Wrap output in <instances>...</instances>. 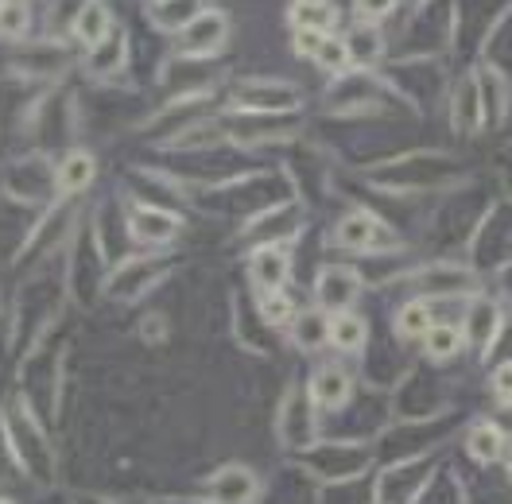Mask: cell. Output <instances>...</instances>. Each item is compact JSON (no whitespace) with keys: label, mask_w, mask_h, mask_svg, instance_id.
Returning a JSON list of instances; mask_svg holds the SVG:
<instances>
[{"label":"cell","mask_w":512,"mask_h":504,"mask_svg":"<svg viewBox=\"0 0 512 504\" xmlns=\"http://www.w3.org/2000/svg\"><path fill=\"white\" fill-rule=\"evenodd\" d=\"M489 384H493V396H497L501 404H512V361H505V365L493 373Z\"/></svg>","instance_id":"4316f807"},{"label":"cell","mask_w":512,"mask_h":504,"mask_svg":"<svg viewBox=\"0 0 512 504\" xmlns=\"http://www.w3.org/2000/svg\"><path fill=\"white\" fill-rule=\"evenodd\" d=\"M260 477L241 462H229L210 477V504H256Z\"/></svg>","instance_id":"8fae6325"},{"label":"cell","mask_w":512,"mask_h":504,"mask_svg":"<svg viewBox=\"0 0 512 504\" xmlns=\"http://www.w3.org/2000/svg\"><path fill=\"white\" fill-rule=\"evenodd\" d=\"M28 32H32V4L0 0V39H24Z\"/></svg>","instance_id":"cb8c5ba5"},{"label":"cell","mask_w":512,"mask_h":504,"mask_svg":"<svg viewBox=\"0 0 512 504\" xmlns=\"http://www.w3.org/2000/svg\"><path fill=\"white\" fill-rule=\"evenodd\" d=\"M466 450H470V458L478 466H497L509 454V435L493 419H481V423L470 427V435H466Z\"/></svg>","instance_id":"9a60e30c"},{"label":"cell","mask_w":512,"mask_h":504,"mask_svg":"<svg viewBox=\"0 0 512 504\" xmlns=\"http://www.w3.org/2000/svg\"><path fill=\"white\" fill-rule=\"evenodd\" d=\"M334 241L350 252H377L384 245H392V237H388V229L381 225V218H373L369 210H350L346 218L338 221Z\"/></svg>","instance_id":"9c48e42d"},{"label":"cell","mask_w":512,"mask_h":504,"mask_svg":"<svg viewBox=\"0 0 512 504\" xmlns=\"http://www.w3.org/2000/svg\"><path fill=\"white\" fill-rule=\"evenodd\" d=\"M4 435H8V446H12V458L20 462V470L39 477V481H51L55 473V458L47 450V439L35 423L28 400H20V411H4Z\"/></svg>","instance_id":"6da1fadb"},{"label":"cell","mask_w":512,"mask_h":504,"mask_svg":"<svg viewBox=\"0 0 512 504\" xmlns=\"http://www.w3.org/2000/svg\"><path fill=\"white\" fill-rule=\"evenodd\" d=\"M431 326H435V318H431V307H427L423 299L404 303V307H400V315H396V334H400L404 342H423Z\"/></svg>","instance_id":"603a6c76"},{"label":"cell","mask_w":512,"mask_h":504,"mask_svg":"<svg viewBox=\"0 0 512 504\" xmlns=\"http://www.w3.org/2000/svg\"><path fill=\"white\" fill-rule=\"evenodd\" d=\"M291 342L295 349H303V353H315L330 342V318L319 311H299L295 322H291Z\"/></svg>","instance_id":"ffe728a7"},{"label":"cell","mask_w":512,"mask_h":504,"mask_svg":"<svg viewBox=\"0 0 512 504\" xmlns=\"http://www.w3.org/2000/svg\"><path fill=\"white\" fill-rule=\"evenodd\" d=\"M156 280H163L160 256H125V260L109 272L105 291H109L113 299H140Z\"/></svg>","instance_id":"8992f818"},{"label":"cell","mask_w":512,"mask_h":504,"mask_svg":"<svg viewBox=\"0 0 512 504\" xmlns=\"http://www.w3.org/2000/svg\"><path fill=\"white\" fill-rule=\"evenodd\" d=\"M357 295H361V276L346 264H326L319 272V280H315V299H319L322 311L342 315L357 303Z\"/></svg>","instance_id":"ba28073f"},{"label":"cell","mask_w":512,"mask_h":504,"mask_svg":"<svg viewBox=\"0 0 512 504\" xmlns=\"http://www.w3.org/2000/svg\"><path fill=\"white\" fill-rule=\"evenodd\" d=\"M225 35H229V20H225L222 8H202L198 20L179 35V55L183 59H210L225 47Z\"/></svg>","instance_id":"5b68a950"},{"label":"cell","mask_w":512,"mask_h":504,"mask_svg":"<svg viewBox=\"0 0 512 504\" xmlns=\"http://www.w3.org/2000/svg\"><path fill=\"white\" fill-rule=\"evenodd\" d=\"M152 4H156V0H152Z\"/></svg>","instance_id":"d6a6232c"},{"label":"cell","mask_w":512,"mask_h":504,"mask_svg":"<svg viewBox=\"0 0 512 504\" xmlns=\"http://www.w3.org/2000/svg\"><path fill=\"white\" fill-rule=\"evenodd\" d=\"M369 342V326L365 318L353 315V311H342V315L330 318V346L338 353H361Z\"/></svg>","instance_id":"44dd1931"},{"label":"cell","mask_w":512,"mask_h":504,"mask_svg":"<svg viewBox=\"0 0 512 504\" xmlns=\"http://www.w3.org/2000/svg\"><path fill=\"white\" fill-rule=\"evenodd\" d=\"M198 12H202V0H156L152 4V24L160 32L183 35L198 20Z\"/></svg>","instance_id":"d6986e66"},{"label":"cell","mask_w":512,"mask_h":504,"mask_svg":"<svg viewBox=\"0 0 512 504\" xmlns=\"http://www.w3.org/2000/svg\"><path fill=\"white\" fill-rule=\"evenodd\" d=\"M179 214H167L160 206H144V202H132L125 210V229L132 241L140 245H171L179 237Z\"/></svg>","instance_id":"52a82bcc"},{"label":"cell","mask_w":512,"mask_h":504,"mask_svg":"<svg viewBox=\"0 0 512 504\" xmlns=\"http://www.w3.org/2000/svg\"><path fill=\"white\" fill-rule=\"evenodd\" d=\"M322 39H326V35H319V32H295V55H299V59H315Z\"/></svg>","instance_id":"83f0119b"},{"label":"cell","mask_w":512,"mask_h":504,"mask_svg":"<svg viewBox=\"0 0 512 504\" xmlns=\"http://www.w3.org/2000/svg\"><path fill=\"white\" fill-rule=\"evenodd\" d=\"M392 4H396V0H357V12H361L365 20H381V16L392 12Z\"/></svg>","instance_id":"f546056e"},{"label":"cell","mask_w":512,"mask_h":504,"mask_svg":"<svg viewBox=\"0 0 512 504\" xmlns=\"http://www.w3.org/2000/svg\"><path fill=\"white\" fill-rule=\"evenodd\" d=\"M288 20L295 32L330 35V28L338 24V12H334V4H326V0H295L288 12Z\"/></svg>","instance_id":"ac0fdd59"},{"label":"cell","mask_w":512,"mask_h":504,"mask_svg":"<svg viewBox=\"0 0 512 504\" xmlns=\"http://www.w3.org/2000/svg\"><path fill=\"white\" fill-rule=\"evenodd\" d=\"M140 334H144V342H163L167 338V326H163V315H144V326H140Z\"/></svg>","instance_id":"f1b7e54d"},{"label":"cell","mask_w":512,"mask_h":504,"mask_svg":"<svg viewBox=\"0 0 512 504\" xmlns=\"http://www.w3.org/2000/svg\"><path fill=\"white\" fill-rule=\"evenodd\" d=\"M315 63H319L326 74H346V66L353 63L350 43H346V39L326 35V39H322V47H319V55H315Z\"/></svg>","instance_id":"484cf974"},{"label":"cell","mask_w":512,"mask_h":504,"mask_svg":"<svg viewBox=\"0 0 512 504\" xmlns=\"http://www.w3.org/2000/svg\"><path fill=\"white\" fill-rule=\"evenodd\" d=\"M90 504H113V501H90Z\"/></svg>","instance_id":"4dcf8cb0"},{"label":"cell","mask_w":512,"mask_h":504,"mask_svg":"<svg viewBox=\"0 0 512 504\" xmlns=\"http://www.w3.org/2000/svg\"><path fill=\"white\" fill-rule=\"evenodd\" d=\"M295 315L299 311H295L288 291H264L260 295V322H268V326H291Z\"/></svg>","instance_id":"d4e9b609"},{"label":"cell","mask_w":512,"mask_h":504,"mask_svg":"<svg viewBox=\"0 0 512 504\" xmlns=\"http://www.w3.org/2000/svg\"><path fill=\"white\" fill-rule=\"evenodd\" d=\"M97 175V159L94 152H86V148H70L63 159H59V167H55V190L70 198V194H82V190L94 183Z\"/></svg>","instance_id":"4fadbf2b"},{"label":"cell","mask_w":512,"mask_h":504,"mask_svg":"<svg viewBox=\"0 0 512 504\" xmlns=\"http://www.w3.org/2000/svg\"><path fill=\"white\" fill-rule=\"evenodd\" d=\"M125 66H128V32L125 28H113V35L90 51L86 70H90L94 78H113V74H121Z\"/></svg>","instance_id":"2e32d148"},{"label":"cell","mask_w":512,"mask_h":504,"mask_svg":"<svg viewBox=\"0 0 512 504\" xmlns=\"http://www.w3.org/2000/svg\"><path fill=\"white\" fill-rule=\"evenodd\" d=\"M4 194L16 202V206H43L47 194H59L55 190V167L47 163L43 152H32V156H20L0 179Z\"/></svg>","instance_id":"7a4b0ae2"},{"label":"cell","mask_w":512,"mask_h":504,"mask_svg":"<svg viewBox=\"0 0 512 504\" xmlns=\"http://www.w3.org/2000/svg\"><path fill=\"white\" fill-rule=\"evenodd\" d=\"M70 35H74V43H82L90 51H94L97 43H105L113 35V12H109V4L105 0H86L78 8L74 24H70Z\"/></svg>","instance_id":"5bb4252c"},{"label":"cell","mask_w":512,"mask_h":504,"mask_svg":"<svg viewBox=\"0 0 512 504\" xmlns=\"http://www.w3.org/2000/svg\"><path fill=\"white\" fill-rule=\"evenodd\" d=\"M0 504H12V501H4V497H0Z\"/></svg>","instance_id":"1f68e13d"},{"label":"cell","mask_w":512,"mask_h":504,"mask_svg":"<svg viewBox=\"0 0 512 504\" xmlns=\"http://www.w3.org/2000/svg\"><path fill=\"white\" fill-rule=\"evenodd\" d=\"M462 342H466V330L458 322H435L427 330V338H423V353L431 361H450V357H458Z\"/></svg>","instance_id":"7402d4cb"},{"label":"cell","mask_w":512,"mask_h":504,"mask_svg":"<svg viewBox=\"0 0 512 504\" xmlns=\"http://www.w3.org/2000/svg\"><path fill=\"white\" fill-rule=\"evenodd\" d=\"M307 392H311L319 411H342L353 400V377L342 365H319Z\"/></svg>","instance_id":"7c38bea8"},{"label":"cell","mask_w":512,"mask_h":504,"mask_svg":"<svg viewBox=\"0 0 512 504\" xmlns=\"http://www.w3.org/2000/svg\"><path fill=\"white\" fill-rule=\"evenodd\" d=\"M450 125L458 128L462 136L474 132L481 125V78H466L454 90V105H450Z\"/></svg>","instance_id":"e0dca14e"},{"label":"cell","mask_w":512,"mask_h":504,"mask_svg":"<svg viewBox=\"0 0 512 504\" xmlns=\"http://www.w3.org/2000/svg\"><path fill=\"white\" fill-rule=\"evenodd\" d=\"M315 400L307 388H288L280 404V442L288 450H307L315 446Z\"/></svg>","instance_id":"3957f363"},{"label":"cell","mask_w":512,"mask_h":504,"mask_svg":"<svg viewBox=\"0 0 512 504\" xmlns=\"http://www.w3.org/2000/svg\"><path fill=\"white\" fill-rule=\"evenodd\" d=\"M233 109L241 113H284L299 105V90L288 82H272V78H249L233 90Z\"/></svg>","instance_id":"277c9868"},{"label":"cell","mask_w":512,"mask_h":504,"mask_svg":"<svg viewBox=\"0 0 512 504\" xmlns=\"http://www.w3.org/2000/svg\"><path fill=\"white\" fill-rule=\"evenodd\" d=\"M291 276V252L280 241H264L260 249H253L249 256V280L256 284V291H284Z\"/></svg>","instance_id":"30bf717a"}]
</instances>
